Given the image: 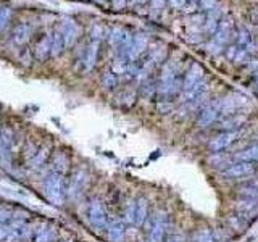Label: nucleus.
Here are the masks:
<instances>
[{
	"label": "nucleus",
	"mask_w": 258,
	"mask_h": 242,
	"mask_svg": "<svg viewBox=\"0 0 258 242\" xmlns=\"http://www.w3.org/2000/svg\"><path fill=\"white\" fill-rule=\"evenodd\" d=\"M31 36H33V28L28 26V24H20V26H16V29L13 31V39L16 44H26V42L31 39Z\"/></svg>",
	"instance_id": "13"
},
{
	"label": "nucleus",
	"mask_w": 258,
	"mask_h": 242,
	"mask_svg": "<svg viewBox=\"0 0 258 242\" xmlns=\"http://www.w3.org/2000/svg\"><path fill=\"white\" fill-rule=\"evenodd\" d=\"M10 150H11V132L8 129H2L0 132V159L3 163H10Z\"/></svg>",
	"instance_id": "7"
},
{
	"label": "nucleus",
	"mask_w": 258,
	"mask_h": 242,
	"mask_svg": "<svg viewBox=\"0 0 258 242\" xmlns=\"http://www.w3.org/2000/svg\"><path fill=\"white\" fill-rule=\"evenodd\" d=\"M102 84L105 89H113L116 87V84H118V78H116L113 71H107L105 75L102 76Z\"/></svg>",
	"instance_id": "17"
},
{
	"label": "nucleus",
	"mask_w": 258,
	"mask_h": 242,
	"mask_svg": "<svg viewBox=\"0 0 258 242\" xmlns=\"http://www.w3.org/2000/svg\"><path fill=\"white\" fill-rule=\"evenodd\" d=\"M8 234H10V226L5 225V223H0V241L8 239Z\"/></svg>",
	"instance_id": "22"
},
{
	"label": "nucleus",
	"mask_w": 258,
	"mask_h": 242,
	"mask_svg": "<svg viewBox=\"0 0 258 242\" xmlns=\"http://www.w3.org/2000/svg\"><path fill=\"white\" fill-rule=\"evenodd\" d=\"M202 75V70H200V66L199 65H194L192 68H190V71L187 73V76H186V81H184V89H190L194 86L195 82H197V80L200 78Z\"/></svg>",
	"instance_id": "16"
},
{
	"label": "nucleus",
	"mask_w": 258,
	"mask_h": 242,
	"mask_svg": "<svg viewBox=\"0 0 258 242\" xmlns=\"http://www.w3.org/2000/svg\"><path fill=\"white\" fill-rule=\"evenodd\" d=\"M70 168V159L63 152H57L52 160V171L58 174H65Z\"/></svg>",
	"instance_id": "11"
},
{
	"label": "nucleus",
	"mask_w": 258,
	"mask_h": 242,
	"mask_svg": "<svg viewBox=\"0 0 258 242\" xmlns=\"http://www.w3.org/2000/svg\"><path fill=\"white\" fill-rule=\"evenodd\" d=\"M145 218H147V202L144 199L137 201V207H136V218H134V225L137 226H142L145 223Z\"/></svg>",
	"instance_id": "15"
},
{
	"label": "nucleus",
	"mask_w": 258,
	"mask_h": 242,
	"mask_svg": "<svg viewBox=\"0 0 258 242\" xmlns=\"http://www.w3.org/2000/svg\"><path fill=\"white\" fill-rule=\"evenodd\" d=\"M125 33L121 28H113L112 33H110V44H112L113 47H120L123 38H125Z\"/></svg>",
	"instance_id": "19"
},
{
	"label": "nucleus",
	"mask_w": 258,
	"mask_h": 242,
	"mask_svg": "<svg viewBox=\"0 0 258 242\" xmlns=\"http://www.w3.org/2000/svg\"><path fill=\"white\" fill-rule=\"evenodd\" d=\"M216 28H218L216 16L212 15V16L207 20V24H205V31H208V33H215V31H216Z\"/></svg>",
	"instance_id": "21"
},
{
	"label": "nucleus",
	"mask_w": 258,
	"mask_h": 242,
	"mask_svg": "<svg viewBox=\"0 0 258 242\" xmlns=\"http://www.w3.org/2000/svg\"><path fill=\"white\" fill-rule=\"evenodd\" d=\"M99 42L100 40H92L89 48L86 50V55H84V70L86 71H90L97 63V55H99Z\"/></svg>",
	"instance_id": "9"
},
{
	"label": "nucleus",
	"mask_w": 258,
	"mask_h": 242,
	"mask_svg": "<svg viewBox=\"0 0 258 242\" xmlns=\"http://www.w3.org/2000/svg\"><path fill=\"white\" fill-rule=\"evenodd\" d=\"M171 7H182V5H184V0H171Z\"/></svg>",
	"instance_id": "25"
},
{
	"label": "nucleus",
	"mask_w": 258,
	"mask_h": 242,
	"mask_svg": "<svg viewBox=\"0 0 258 242\" xmlns=\"http://www.w3.org/2000/svg\"><path fill=\"white\" fill-rule=\"evenodd\" d=\"M108 239L112 242H123L125 241V225L123 221L115 218L108 225Z\"/></svg>",
	"instance_id": "8"
},
{
	"label": "nucleus",
	"mask_w": 258,
	"mask_h": 242,
	"mask_svg": "<svg viewBox=\"0 0 258 242\" xmlns=\"http://www.w3.org/2000/svg\"><path fill=\"white\" fill-rule=\"evenodd\" d=\"M11 216V211L5 207H0V223H5Z\"/></svg>",
	"instance_id": "23"
},
{
	"label": "nucleus",
	"mask_w": 258,
	"mask_h": 242,
	"mask_svg": "<svg viewBox=\"0 0 258 242\" xmlns=\"http://www.w3.org/2000/svg\"><path fill=\"white\" fill-rule=\"evenodd\" d=\"M89 223L95 231H103L108 225L107 211L99 199H92L89 203Z\"/></svg>",
	"instance_id": "2"
},
{
	"label": "nucleus",
	"mask_w": 258,
	"mask_h": 242,
	"mask_svg": "<svg viewBox=\"0 0 258 242\" xmlns=\"http://www.w3.org/2000/svg\"><path fill=\"white\" fill-rule=\"evenodd\" d=\"M147 38L142 34L136 36V38H132V42L131 45H129V50L126 53V62H134V60H137L140 53L144 52V48L147 47Z\"/></svg>",
	"instance_id": "5"
},
{
	"label": "nucleus",
	"mask_w": 258,
	"mask_h": 242,
	"mask_svg": "<svg viewBox=\"0 0 258 242\" xmlns=\"http://www.w3.org/2000/svg\"><path fill=\"white\" fill-rule=\"evenodd\" d=\"M57 238H58L57 229L50 225H47V223L41 225L34 233V242H55Z\"/></svg>",
	"instance_id": "6"
},
{
	"label": "nucleus",
	"mask_w": 258,
	"mask_h": 242,
	"mask_svg": "<svg viewBox=\"0 0 258 242\" xmlns=\"http://www.w3.org/2000/svg\"><path fill=\"white\" fill-rule=\"evenodd\" d=\"M48 154H50V145H44V147H42L41 150H38V152L34 154L33 159L28 161L29 168L31 169H41L42 166H44V163L47 161Z\"/></svg>",
	"instance_id": "12"
},
{
	"label": "nucleus",
	"mask_w": 258,
	"mask_h": 242,
	"mask_svg": "<svg viewBox=\"0 0 258 242\" xmlns=\"http://www.w3.org/2000/svg\"><path fill=\"white\" fill-rule=\"evenodd\" d=\"M125 3H126V0H112L113 8H116V10H120V8L125 7Z\"/></svg>",
	"instance_id": "24"
},
{
	"label": "nucleus",
	"mask_w": 258,
	"mask_h": 242,
	"mask_svg": "<svg viewBox=\"0 0 258 242\" xmlns=\"http://www.w3.org/2000/svg\"><path fill=\"white\" fill-rule=\"evenodd\" d=\"M202 3H204L205 8H213L215 7V0H204Z\"/></svg>",
	"instance_id": "26"
},
{
	"label": "nucleus",
	"mask_w": 258,
	"mask_h": 242,
	"mask_svg": "<svg viewBox=\"0 0 258 242\" xmlns=\"http://www.w3.org/2000/svg\"><path fill=\"white\" fill-rule=\"evenodd\" d=\"M86 186H87V173L79 168L75 173V176H73V181H71V184L66 192H68V196L71 199H78L83 194V191L86 189Z\"/></svg>",
	"instance_id": "3"
},
{
	"label": "nucleus",
	"mask_w": 258,
	"mask_h": 242,
	"mask_svg": "<svg viewBox=\"0 0 258 242\" xmlns=\"http://www.w3.org/2000/svg\"><path fill=\"white\" fill-rule=\"evenodd\" d=\"M11 18V10L7 7H0V29H3L8 24Z\"/></svg>",
	"instance_id": "20"
},
{
	"label": "nucleus",
	"mask_w": 258,
	"mask_h": 242,
	"mask_svg": "<svg viewBox=\"0 0 258 242\" xmlns=\"http://www.w3.org/2000/svg\"><path fill=\"white\" fill-rule=\"evenodd\" d=\"M58 31L61 33V36H63L65 47H71L76 42L78 36H79V26L73 20H65L63 23L60 24Z\"/></svg>",
	"instance_id": "4"
},
{
	"label": "nucleus",
	"mask_w": 258,
	"mask_h": 242,
	"mask_svg": "<svg viewBox=\"0 0 258 242\" xmlns=\"http://www.w3.org/2000/svg\"><path fill=\"white\" fill-rule=\"evenodd\" d=\"M50 50H52V36H44V38L36 44L34 55L38 60H45L50 55Z\"/></svg>",
	"instance_id": "10"
},
{
	"label": "nucleus",
	"mask_w": 258,
	"mask_h": 242,
	"mask_svg": "<svg viewBox=\"0 0 258 242\" xmlns=\"http://www.w3.org/2000/svg\"><path fill=\"white\" fill-rule=\"evenodd\" d=\"M136 207H137L136 201H129L128 202L126 210H125V221L126 223H132L134 225V218H136Z\"/></svg>",
	"instance_id": "18"
},
{
	"label": "nucleus",
	"mask_w": 258,
	"mask_h": 242,
	"mask_svg": "<svg viewBox=\"0 0 258 242\" xmlns=\"http://www.w3.org/2000/svg\"><path fill=\"white\" fill-rule=\"evenodd\" d=\"M63 48H65L63 36H61V33L57 29V31H55L53 36H52V50H50V55H53V57L60 55V53L63 52Z\"/></svg>",
	"instance_id": "14"
},
{
	"label": "nucleus",
	"mask_w": 258,
	"mask_h": 242,
	"mask_svg": "<svg viewBox=\"0 0 258 242\" xmlns=\"http://www.w3.org/2000/svg\"><path fill=\"white\" fill-rule=\"evenodd\" d=\"M44 194L47 201L53 205H61L65 201V179L63 174L58 173H50L44 181Z\"/></svg>",
	"instance_id": "1"
}]
</instances>
